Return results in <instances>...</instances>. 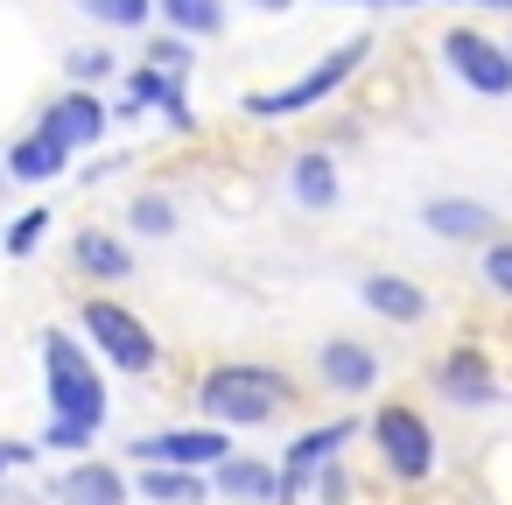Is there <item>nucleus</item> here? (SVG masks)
Masks as SVG:
<instances>
[{
	"label": "nucleus",
	"mask_w": 512,
	"mask_h": 505,
	"mask_svg": "<svg viewBox=\"0 0 512 505\" xmlns=\"http://www.w3.org/2000/svg\"><path fill=\"white\" fill-rule=\"evenodd\" d=\"M505 50H512V43H505Z\"/></svg>",
	"instance_id": "35"
},
{
	"label": "nucleus",
	"mask_w": 512,
	"mask_h": 505,
	"mask_svg": "<svg viewBox=\"0 0 512 505\" xmlns=\"http://www.w3.org/2000/svg\"><path fill=\"white\" fill-rule=\"evenodd\" d=\"M435 393L449 400V407H498L505 400V379H498V365L484 358V344H449L442 358H435Z\"/></svg>",
	"instance_id": "8"
},
{
	"label": "nucleus",
	"mask_w": 512,
	"mask_h": 505,
	"mask_svg": "<svg viewBox=\"0 0 512 505\" xmlns=\"http://www.w3.org/2000/svg\"><path fill=\"white\" fill-rule=\"evenodd\" d=\"M407 8H442V0H407Z\"/></svg>",
	"instance_id": "33"
},
{
	"label": "nucleus",
	"mask_w": 512,
	"mask_h": 505,
	"mask_svg": "<svg viewBox=\"0 0 512 505\" xmlns=\"http://www.w3.org/2000/svg\"><path fill=\"white\" fill-rule=\"evenodd\" d=\"M365 57H372V36H351V43L323 50L302 78H288V85H274V92H246V113H253V120H295V113L337 99V92L365 71Z\"/></svg>",
	"instance_id": "3"
},
{
	"label": "nucleus",
	"mask_w": 512,
	"mask_h": 505,
	"mask_svg": "<svg viewBox=\"0 0 512 505\" xmlns=\"http://www.w3.org/2000/svg\"><path fill=\"white\" fill-rule=\"evenodd\" d=\"M316 372H323V386H330V393L358 400V393H372V386H379V351H372V344H358V337H323V344H316Z\"/></svg>",
	"instance_id": "12"
},
{
	"label": "nucleus",
	"mask_w": 512,
	"mask_h": 505,
	"mask_svg": "<svg viewBox=\"0 0 512 505\" xmlns=\"http://www.w3.org/2000/svg\"><path fill=\"white\" fill-rule=\"evenodd\" d=\"M50 225H57V218H50L43 204H36V211H22V218L8 225V260H29V253H36V246L50 239Z\"/></svg>",
	"instance_id": "24"
},
{
	"label": "nucleus",
	"mask_w": 512,
	"mask_h": 505,
	"mask_svg": "<svg viewBox=\"0 0 512 505\" xmlns=\"http://www.w3.org/2000/svg\"><path fill=\"white\" fill-rule=\"evenodd\" d=\"M358 302H365L379 323H400V330H414V323L428 316V295H421V281H407V274H365V281H358Z\"/></svg>",
	"instance_id": "14"
},
{
	"label": "nucleus",
	"mask_w": 512,
	"mask_h": 505,
	"mask_svg": "<svg viewBox=\"0 0 512 505\" xmlns=\"http://www.w3.org/2000/svg\"><path fill=\"white\" fill-rule=\"evenodd\" d=\"M155 15L176 29V36H218L225 29V0H155Z\"/></svg>",
	"instance_id": "20"
},
{
	"label": "nucleus",
	"mask_w": 512,
	"mask_h": 505,
	"mask_svg": "<svg viewBox=\"0 0 512 505\" xmlns=\"http://www.w3.org/2000/svg\"><path fill=\"white\" fill-rule=\"evenodd\" d=\"M351 435H358V421L344 414V421H323V428H302L295 442H288V456L274 463L281 470V505H295L330 463H344V449H351Z\"/></svg>",
	"instance_id": "6"
},
{
	"label": "nucleus",
	"mask_w": 512,
	"mask_h": 505,
	"mask_svg": "<svg viewBox=\"0 0 512 505\" xmlns=\"http://www.w3.org/2000/svg\"><path fill=\"white\" fill-rule=\"evenodd\" d=\"M365 435H372V449H379V463H386V477L393 484H428L435 477V428H428V414L421 407H407V400H386V407H372V421H365Z\"/></svg>",
	"instance_id": "5"
},
{
	"label": "nucleus",
	"mask_w": 512,
	"mask_h": 505,
	"mask_svg": "<svg viewBox=\"0 0 512 505\" xmlns=\"http://www.w3.org/2000/svg\"><path fill=\"white\" fill-rule=\"evenodd\" d=\"M484 288L512 302V239H505V232H498V239L484 246Z\"/></svg>",
	"instance_id": "26"
},
{
	"label": "nucleus",
	"mask_w": 512,
	"mask_h": 505,
	"mask_svg": "<svg viewBox=\"0 0 512 505\" xmlns=\"http://www.w3.org/2000/svg\"><path fill=\"white\" fill-rule=\"evenodd\" d=\"M92 435H99V428H85V421H57V414H50L43 449H92Z\"/></svg>",
	"instance_id": "28"
},
{
	"label": "nucleus",
	"mask_w": 512,
	"mask_h": 505,
	"mask_svg": "<svg viewBox=\"0 0 512 505\" xmlns=\"http://www.w3.org/2000/svg\"><path fill=\"white\" fill-rule=\"evenodd\" d=\"M162 120H169L176 134H197V106H190V92H183V78L169 85V99H162Z\"/></svg>",
	"instance_id": "29"
},
{
	"label": "nucleus",
	"mask_w": 512,
	"mask_h": 505,
	"mask_svg": "<svg viewBox=\"0 0 512 505\" xmlns=\"http://www.w3.org/2000/svg\"><path fill=\"white\" fill-rule=\"evenodd\" d=\"M127 225H134L141 239H169V232L183 225V211H176V197H169V190H141V197L127 204Z\"/></svg>",
	"instance_id": "22"
},
{
	"label": "nucleus",
	"mask_w": 512,
	"mask_h": 505,
	"mask_svg": "<svg viewBox=\"0 0 512 505\" xmlns=\"http://www.w3.org/2000/svg\"><path fill=\"white\" fill-rule=\"evenodd\" d=\"M253 8H260V15H281V8H295V0H253Z\"/></svg>",
	"instance_id": "31"
},
{
	"label": "nucleus",
	"mask_w": 512,
	"mask_h": 505,
	"mask_svg": "<svg viewBox=\"0 0 512 505\" xmlns=\"http://www.w3.org/2000/svg\"><path fill=\"white\" fill-rule=\"evenodd\" d=\"M169 85H176L169 71H155V64H134V78H127V99H120V120H127V113H141V106H162V99H169Z\"/></svg>",
	"instance_id": "23"
},
{
	"label": "nucleus",
	"mask_w": 512,
	"mask_h": 505,
	"mask_svg": "<svg viewBox=\"0 0 512 505\" xmlns=\"http://www.w3.org/2000/svg\"><path fill=\"white\" fill-rule=\"evenodd\" d=\"M442 64H449L477 99H505V92H512V50L491 43L484 29H449V36H442Z\"/></svg>",
	"instance_id": "7"
},
{
	"label": "nucleus",
	"mask_w": 512,
	"mask_h": 505,
	"mask_svg": "<svg viewBox=\"0 0 512 505\" xmlns=\"http://www.w3.org/2000/svg\"><path fill=\"white\" fill-rule=\"evenodd\" d=\"M477 8H491V15H512V0H477Z\"/></svg>",
	"instance_id": "32"
},
{
	"label": "nucleus",
	"mask_w": 512,
	"mask_h": 505,
	"mask_svg": "<svg viewBox=\"0 0 512 505\" xmlns=\"http://www.w3.org/2000/svg\"><path fill=\"white\" fill-rule=\"evenodd\" d=\"M288 197H295L302 211H337V197H344L337 162H330L323 148H302V155L288 162Z\"/></svg>",
	"instance_id": "18"
},
{
	"label": "nucleus",
	"mask_w": 512,
	"mask_h": 505,
	"mask_svg": "<svg viewBox=\"0 0 512 505\" xmlns=\"http://www.w3.org/2000/svg\"><path fill=\"white\" fill-rule=\"evenodd\" d=\"M71 267H78L85 281H134V246H127L120 232L92 225V232L71 239Z\"/></svg>",
	"instance_id": "17"
},
{
	"label": "nucleus",
	"mask_w": 512,
	"mask_h": 505,
	"mask_svg": "<svg viewBox=\"0 0 512 505\" xmlns=\"http://www.w3.org/2000/svg\"><path fill=\"white\" fill-rule=\"evenodd\" d=\"M36 127H50L71 155L78 148H92V141H106V127H113V113H106V99L92 92V85H64V99H50L43 106V120Z\"/></svg>",
	"instance_id": "11"
},
{
	"label": "nucleus",
	"mask_w": 512,
	"mask_h": 505,
	"mask_svg": "<svg viewBox=\"0 0 512 505\" xmlns=\"http://www.w3.org/2000/svg\"><path fill=\"white\" fill-rule=\"evenodd\" d=\"M211 491L232 498V505H281V470L260 463V456H225L211 470Z\"/></svg>",
	"instance_id": "15"
},
{
	"label": "nucleus",
	"mask_w": 512,
	"mask_h": 505,
	"mask_svg": "<svg viewBox=\"0 0 512 505\" xmlns=\"http://www.w3.org/2000/svg\"><path fill=\"white\" fill-rule=\"evenodd\" d=\"M134 491L155 498V505H204L211 498V477L204 470H169V463H141Z\"/></svg>",
	"instance_id": "19"
},
{
	"label": "nucleus",
	"mask_w": 512,
	"mask_h": 505,
	"mask_svg": "<svg viewBox=\"0 0 512 505\" xmlns=\"http://www.w3.org/2000/svg\"><path fill=\"white\" fill-rule=\"evenodd\" d=\"M421 225L435 239H456V246H491L498 239V211L477 204V197H428L421 204Z\"/></svg>",
	"instance_id": "13"
},
{
	"label": "nucleus",
	"mask_w": 512,
	"mask_h": 505,
	"mask_svg": "<svg viewBox=\"0 0 512 505\" xmlns=\"http://www.w3.org/2000/svg\"><path fill=\"white\" fill-rule=\"evenodd\" d=\"M358 8H386V0H358Z\"/></svg>",
	"instance_id": "34"
},
{
	"label": "nucleus",
	"mask_w": 512,
	"mask_h": 505,
	"mask_svg": "<svg viewBox=\"0 0 512 505\" xmlns=\"http://www.w3.org/2000/svg\"><path fill=\"white\" fill-rule=\"evenodd\" d=\"M64 71H71V85H99V78H113L120 64H113L106 50H71V57H64Z\"/></svg>",
	"instance_id": "27"
},
{
	"label": "nucleus",
	"mask_w": 512,
	"mask_h": 505,
	"mask_svg": "<svg viewBox=\"0 0 512 505\" xmlns=\"http://www.w3.org/2000/svg\"><path fill=\"white\" fill-rule=\"evenodd\" d=\"M36 449H43V442H0V477H8V470H29Z\"/></svg>",
	"instance_id": "30"
},
{
	"label": "nucleus",
	"mask_w": 512,
	"mask_h": 505,
	"mask_svg": "<svg viewBox=\"0 0 512 505\" xmlns=\"http://www.w3.org/2000/svg\"><path fill=\"white\" fill-rule=\"evenodd\" d=\"M134 498V477L106 456H78L71 470L50 477V505H127Z\"/></svg>",
	"instance_id": "10"
},
{
	"label": "nucleus",
	"mask_w": 512,
	"mask_h": 505,
	"mask_svg": "<svg viewBox=\"0 0 512 505\" xmlns=\"http://www.w3.org/2000/svg\"><path fill=\"white\" fill-rule=\"evenodd\" d=\"M43 386H50V414L57 421H85L106 428V372L92 365V344L71 330H43Z\"/></svg>",
	"instance_id": "2"
},
{
	"label": "nucleus",
	"mask_w": 512,
	"mask_h": 505,
	"mask_svg": "<svg viewBox=\"0 0 512 505\" xmlns=\"http://www.w3.org/2000/svg\"><path fill=\"white\" fill-rule=\"evenodd\" d=\"M78 330H85V344H92L120 379H148V372L162 365V337H155L120 295H92V302L78 309Z\"/></svg>",
	"instance_id": "4"
},
{
	"label": "nucleus",
	"mask_w": 512,
	"mask_h": 505,
	"mask_svg": "<svg viewBox=\"0 0 512 505\" xmlns=\"http://www.w3.org/2000/svg\"><path fill=\"white\" fill-rule=\"evenodd\" d=\"M190 400H197V414L211 428H260L295 400V379L281 365H260V358H225V365H211L197 379Z\"/></svg>",
	"instance_id": "1"
},
{
	"label": "nucleus",
	"mask_w": 512,
	"mask_h": 505,
	"mask_svg": "<svg viewBox=\"0 0 512 505\" xmlns=\"http://www.w3.org/2000/svg\"><path fill=\"white\" fill-rule=\"evenodd\" d=\"M71 8L85 22H99V29H120V36H134V29L155 22V0H71Z\"/></svg>",
	"instance_id": "21"
},
{
	"label": "nucleus",
	"mask_w": 512,
	"mask_h": 505,
	"mask_svg": "<svg viewBox=\"0 0 512 505\" xmlns=\"http://www.w3.org/2000/svg\"><path fill=\"white\" fill-rule=\"evenodd\" d=\"M148 64H155V71H169V78H190L197 50H190V36H176V29H169V36H155V43H148Z\"/></svg>",
	"instance_id": "25"
},
{
	"label": "nucleus",
	"mask_w": 512,
	"mask_h": 505,
	"mask_svg": "<svg viewBox=\"0 0 512 505\" xmlns=\"http://www.w3.org/2000/svg\"><path fill=\"white\" fill-rule=\"evenodd\" d=\"M71 169V148L50 127H29L22 141H8V183H57Z\"/></svg>",
	"instance_id": "16"
},
{
	"label": "nucleus",
	"mask_w": 512,
	"mask_h": 505,
	"mask_svg": "<svg viewBox=\"0 0 512 505\" xmlns=\"http://www.w3.org/2000/svg\"><path fill=\"white\" fill-rule=\"evenodd\" d=\"M127 456H134V463H169V470H218V463L232 456V428H211V421H197V428H162V435H141Z\"/></svg>",
	"instance_id": "9"
}]
</instances>
